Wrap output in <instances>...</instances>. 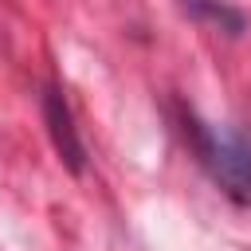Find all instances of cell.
I'll return each instance as SVG.
<instances>
[{"instance_id": "cell-1", "label": "cell", "mask_w": 251, "mask_h": 251, "mask_svg": "<svg viewBox=\"0 0 251 251\" xmlns=\"http://www.w3.org/2000/svg\"><path fill=\"white\" fill-rule=\"evenodd\" d=\"M192 141L220 192L235 204H251V137L231 126L192 122Z\"/></svg>"}, {"instance_id": "cell-2", "label": "cell", "mask_w": 251, "mask_h": 251, "mask_svg": "<svg viewBox=\"0 0 251 251\" xmlns=\"http://www.w3.org/2000/svg\"><path fill=\"white\" fill-rule=\"evenodd\" d=\"M43 122H47V133H51V145L59 153V161L71 169V173H82L86 165V149H82V137L75 129V114L63 98L59 86H47L43 90Z\"/></svg>"}, {"instance_id": "cell-3", "label": "cell", "mask_w": 251, "mask_h": 251, "mask_svg": "<svg viewBox=\"0 0 251 251\" xmlns=\"http://www.w3.org/2000/svg\"><path fill=\"white\" fill-rule=\"evenodd\" d=\"M184 4H188L196 16H212L216 24H227L231 31H239V16H235V12H227L224 4H216V0H184Z\"/></svg>"}]
</instances>
